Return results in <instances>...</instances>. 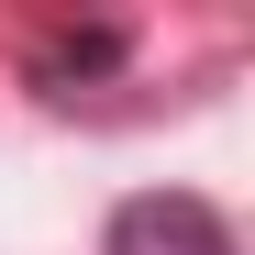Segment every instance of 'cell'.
<instances>
[{"mask_svg":"<svg viewBox=\"0 0 255 255\" xmlns=\"http://www.w3.org/2000/svg\"><path fill=\"white\" fill-rule=\"evenodd\" d=\"M100 255H233V222L200 189H133V200L111 211Z\"/></svg>","mask_w":255,"mask_h":255,"instance_id":"obj_1","label":"cell"},{"mask_svg":"<svg viewBox=\"0 0 255 255\" xmlns=\"http://www.w3.org/2000/svg\"><path fill=\"white\" fill-rule=\"evenodd\" d=\"M67 67H122V33H67V45H56V78Z\"/></svg>","mask_w":255,"mask_h":255,"instance_id":"obj_2","label":"cell"}]
</instances>
